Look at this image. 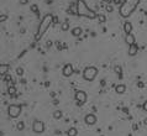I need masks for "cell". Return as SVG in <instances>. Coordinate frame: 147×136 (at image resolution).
<instances>
[{"mask_svg":"<svg viewBox=\"0 0 147 136\" xmlns=\"http://www.w3.org/2000/svg\"><path fill=\"white\" fill-rule=\"evenodd\" d=\"M138 3H140V0H124L122 5L120 6V15L122 17H129L132 11L136 9Z\"/></svg>","mask_w":147,"mask_h":136,"instance_id":"1","label":"cell"},{"mask_svg":"<svg viewBox=\"0 0 147 136\" xmlns=\"http://www.w3.org/2000/svg\"><path fill=\"white\" fill-rule=\"evenodd\" d=\"M77 14L79 16H86L89 19H94L96 16V14L94 11L88 9V6H86L84 0H77Z\"/></svg>","mask_w":147,"mask_h":136,"instance_id":"2","label":"cell"},{"mask_svg":"<svg viewBox=\"0 0 147 136\" xmlns=\"http://www.w3.org/2000/svg\"><path fill=\"white\" fill-rule=\"evenodd\" d=\"M52 20H53V16L51 15V14H47V15L42 19V21H41V24H40V27H38V32L36 34L35 36V38L36 41H38L41 38V36L43 35L46 32V30L48 29V26L52 24Z\"/></svg>","mask_w":147,"mask_h":136,"instance_id":"3","label":"cell"},{"mask_svg":"<svg viewBox=\"0 0 147 136\" xmlns=\"http://www.w3.org/2000/svg\"><path fill=\"white\" fill-rule=\"evenodd\" d=\"M98 74V68L95 67H86L83 72V77L85 81H93Z\"/></svg>","mask_w":147,"mask_h":136,"instance_id":"4","label":"cell"},{"mask_svg":"<svg viewBox=\"0 0 147 136\" xmlns=\"http://www.w3.org/2000/svg\"><path fill=\"white\" fill-rule=\"evenodd\" d=\"M21 113V108L19 105H10L8 109V114L10 118H17Z\"/></svg>","mask_w":147,"mask_h":136,"instance_id":"5","label":"cell"},{"mask_svg":"<svg viewBox=\"0 0 147 136\" xmlns=\"http://www.w3.org/2000/svg\"><path fill=\"white\" fill-rule=\"evenodd\" d=\"M32 130L37 132V134H41V132H43L45 130V124L40 120H35L34 121V124H32Z\"/></svg>","mask_w":147,"mask_h":136,"instance_id":"6","label":"cell"},{"mask_svg":"<svg viewBox=\"0 0 147 136\" xmlns=\"http://www.w3.org/2000/svg\"><path fill=\"white\" fill-rule=\"evenodd\" d=\"M76 99L79 101V103H82V104L85 103L86 101V93L83 90H78L76 93Z\"/></svg>","mask_w":147,"mask_h":136,"instance_id":"7","label":"cell"},{"mask_svg":"<svg viewBox=\"0 0 147 136\" xmlns=\"http://www.w3.org/2000/svg\"><path fill=\"white\" fill-rule=\"evenodd\" d=\"M73 74V66L69 64V63H67L64 67H63V76L66 77H69Z\"/></svg>","mask_w":147,"mask_h":136,"instance_id":"8","label":"cell"},{"mask_svg":"<svg viewBox=\"0 0 147 136\" xmlns=\"http://www.w3.org/2000/svg\"><path fill=\"white\" fill-rule=\"evenodd\" d=\"M85 122L88 125H94L96 122V116L94 114H88L85 116Z\"/></svg>","mask_w":147,"mask_h":136,"instance_id":"9","label":"cell"},{"mask_svg":"<svg viewBox=\"0 0 147 136\" xmlns=\"http://www.w3.org/2000/svg\"><path fill=\"white\" fill-rule=\"evenodd\" d=\"M125 41H126L127 45H135V37H133V35L132 34H129V35H126V38H125Z\"/></svg>","mask_w":147,"mask_h":136,"instance_id":"10","label":"cell"},{"mask_svg":"<svg viewBox=\"0 0 147 136\" xmlns=\"http://www.w3.org/2000/svg\"><path fill=\"white\" fill-rule=\"evenodd\" d=\"M124 31L126 32V35H129V34H131V31H132V25H131V22H125V25H124Z\"/></svg>","mask_w":147,"mask_h":136,"instance_id":"11","label":"cell"},{"mask_svg":"<svg viewBox=\"0 0 147 136\" xmlns=\"http://www.w3.org/2000/svg\"><path fill=\"white\" fill-rule=\"evenodd\" d=\"M137 53V46L136 45H131L129 48V55L130 56H135Z\"/></svg>","mask_w":147,"mask_h":136,"instance_id":"12","label":"cell"},{"mask_svg":"<svg viewBox=\"0 0 147 136\" xmlns=\"http://www.w3.org/2000/svg\"><path fill=\"white\" fill-rule=\"evenodd\" d=\"M9 71V66L8 64H1L0 66V72H1V76H4L5 73H8Z\"/></svg>","mask_w":147,"mask_h":136,"instance_id":"13","label":"cell"},{"mask_svg":"<svg viewBox=\"0 0 147 136\" xmlns=\"http://www.w3.org/2000/svg\"><path fill=\"white\" fill-rule=\"evenodd\" d=\"M72 35L73 36H81L82 35V29L81 27H74L72 30Z\"/></svg>","mask_w":147,"mask_h":136,"instance_id":"14","label":"cell"},{"mask_svg":"<svg viewBox=\"0 0 147 136\" xmlns=\"http://www.w3.org/2000/svg\"><path fill=\"white\" fill-rule=\"evenodd\" d=\"M77 134H78V131H77L76 127H71L69 130L67 131V135L68 136H77Z\"/></svg>","mask_w":147,"mask_h":136,"instance_id":"15","label":"cell"},{"mask_svg":"<svg viewBox=\"0 0 147 136\" xmlns=\"http://www.w3.org/2000/svg\"><path fill=\"white\" fill-rule=\"evenodd\" d=\"M125 89H126V87L124 86V84H119V86L116 87V93H119V94H122V93L125 92Z\"/></svg>","mask_w":147,"mask_h":136,"instance_id":"16","label":"cell"},{"mask_svg":"<svg viewBox=\"0 0 147 136\" xmlns=\"http://www.w3.org/2000/svg\"><path fill=\"white\" fill-rule=\"evenodd\" d=\"M53 118L57 119V120H58V119H61V118H62V111L61 110H56L55 113H53Z\"/></svg>","mask_w":147,"mask_h":136,"instance_id":"17","label":"cell"},{"mask_svg":"<svg viewBox=\"0 0 147 136\" xmlns=\"http://www.w3.org/2000/svg\"><path fill=\"white\" fill-rule=\"evenodd\" d=\"M16 127H17V130H19V131H22V130H24V127H25V124H24L22 121H20V122L17 124Z\"/></svg>","mask_w":147,"mask_h":136,"instance_id":"18","label":"cell"},{"mask_svg":"<svg viewBox=\"0 0 147 136\" xmlns=\"http://www.w3.org/2000/svg\"><path fill=\"white\" fill-rule=\"evenodd\" d=\"M68 29H69V25H68V22H63V24H62V30H63V31H67Z\"/></svg>","mask_w":147,"mask_h":136,"instance_id":"19","label":"cell"},{"mask_svg":"<svg viewBox=\"0 0 147 136\" xmlns=\"http://www.w3.org/2000/svg\"><path fill=\"white\" fill-rule=\"evenodd\" d=\"M15 92H16V89L14 88V87H9V94H10V95H14Z\"/></svg>","mask_w":147,"mask_h":136,"instance_id":"20","label":"cell"},{"mask_svg":"<svg viewBox=\"0 0 147 136\" xmlns=\"http://www.w3.org/2000/svg\"><path fill=\"white\" fill-rule=\"evenodd\" d=\"M16 73H17L19 76H22V74H24V69H22V68H17V69H16Z\"/></svg>","mask_w":147,"mask_h":136,"instance_id":"21","label":"cell"},{"mask_svg":"<svg viewBox=\"0 0 147 136\" xmlns=\"http://www.w3.org/2000/svg\"><path fill=\"white\" fill-rule=\"evenodd\" d=\"M115 71L119 73V76L120 77H122V74H121V69H120V67H115Z\"/></svg>","mask_w":147,"mask_h":136,"instance_id":"22","label":"cell"},{"mask_svg":"<svg viewBox=\"0 0 147 136\" xmlns=\"http://www.w3.org/2000/svg\"><path fill=\"white\" fill-rule=\"evenodd\" d=\"M106 10H108V12H111V11L114 10V9H112V6H110V5H109V6H108V8H106Z\"/></svg>","mask_w":147,"mask_h":136,"instance_id":"23","label":"cell"},{"mask_svg":"<svg viewBox=\"0 0 147 136\" xmlns=\"http://www.w3.org/2000/svg\"><path fill=\"white\" fill-rule=\"evenodd\" d=\"M143 110L147 111V100L145 101V104H143Z\"/></svg>","mask_w":147,"mask_h":136,"instance_id":"24","label":"cell"},{"mask_svg":"<svg viewBox=\"0 0 147 136\" xmlns=\"http://www.w3.org/2000/svg\"><path fill=\"white\" fill-rule=\"evenodd\" d=\"M26 1H27V0H21V3H22V4H25Z\"/></svg>","mask_w":147,"mask_h":136,"instance_id":"25","label":"cell"},{"mask_svg":"<svg viewBox=\"0 0 147 136\" xmlns=\"http://www.w3.org/2000/svg\"><path fill=\"white\" fill-rule=\"evenodd\" d=\"M143 122H145V125H147V119H145V121H143Z\"/></svg>","mask_w":147,"mask_h":136,"instance_id":"26","label":"cell"}]
</instances>
